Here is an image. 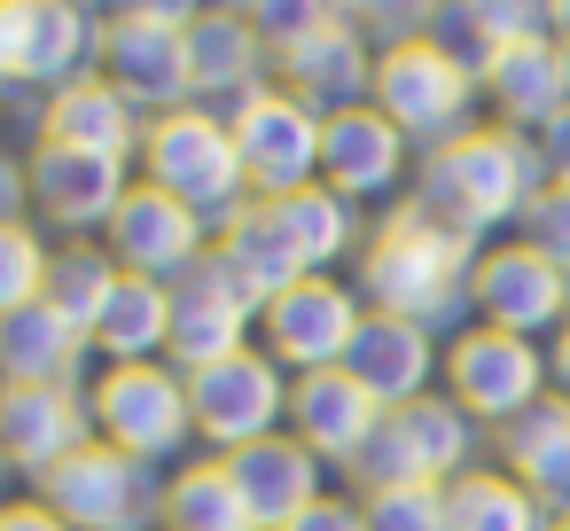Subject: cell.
<instances>
[{
	"label": "cell",
	"instance_id": "6da1fadb",
	"mask_svg": "<svg viewBox=\"0 0 570 531\" xmlns=\"http://www.w3.org/2000/svg\"><path fill=\"white\" fill-rule=\"evenodd\" d=\"M476 258H484L476 243L445 235L414 196H399L360 250V297H367V313L414 321L453 344L476 313Z\"/></svg>",
	"mask_w": 570,
	"mask_h": 531
},
{
	"label": "cell",
	"instance_id": "7a4b0ae2",
	"mask_svg": "<svg viewBox=\"0 0 570 531\" xmlns=\"http://www.w3.org/2000/svg\"><path fill=\"white\" fill-rule=\"evenodd\" d=\"M547 196V165H539V134H515V126H469L461 141H445V149H430L422 157V173H414V204L445 227V235H461V243H476V250H492V235L500 227H523V212Z\"/></svg>",
	"mask_w": 570,
	"mask_h": 531
},
{
	"label": "cell",
	"instance_id": "3957f363",
	"mask_svg": "<svg viewBox=\"0 0 570 531\" xmlns=\"http://www.w3.org/2000/svg\"><path fill=\"white\" fill-rule=\"evenodd\" d=\"M476 445H484V430L461 414V399L422 391V399H406V406H391V414L375 422V437L352 453L344 476H352L360 492H391V484H461L469 469H484Z\"/></svg>",
	"mask_w": 570,
	"mask_h": 531
},
{
	"label": "cell",
	"instance_id": "277c9868",
	"mask_svg": "<svg viewBox=\"0 0 570 531\" xmlns=\"http://www.w3.org/2000/svg\"><path fill=\"white\" fill-rule=\"evenodd\" d=\"M445 399H461V414L476 430H515L531 406L554 399V352L539 336H515V328H492V321H469L453 344H445V375H438Z\"/></svg>",
	"mask_w": 570,
	"mask_h": 531
},
{
	"label": "cell",
	"instance_id": "5b68a950",
	"mask_svg": "<svg viewBox=\"0 0 570 531\" xmlns=\"http://www.w3.org/2000/svg\"><path fill=\"white\" fill-rule=\"evenodd\" d=\"M141 180H157L165 196H180L212 235L250 204V180H243V157H235V126L219 110H173V118H149V141H141Z\"/></svg>",
	"mask_w": 570,
	"mask_h": 531
},
{
	"label": "cell",
	"instance_id": "8992f818",
	"mask_svg": "<svg viewBox=\"0 0 570 531\" xmlns=\"http://www.w3.org/2000/svg\"><path fill=\"white\" fill-rule=\"evenodd\" d=\"M102 24L110 17H87L79 0H0V87H9V102L17 95L56 102L63 87L95 79Z\"/></svg>",
	"mask_w": 570,
	"mask_h": 531
},
{
	"label": "cell",
	"instance_id": "52a82bcc",
	"mask_svg": "<svg viewBox=\"0 0 570 531\" xmlns=\"http://www.w3.org/2000/svg\"><path fill=\"white\" fill-rule=\"evenodd\" d=\"M476 102H484L476 71L453 63L438 40H406V48H383V56H375V110H383L422 157L445 149V141H461L469 126H484Z\"/></svg>",
	"mask_w": 570,
	"mask_h": 531
},
{
	"label": "cell",
	"instance_id": "ba28073f",
	"mask_svg": "<svg viewBox=\"0 0 570 531\" xmlns=\"http://www.w3.org/2000/svg\"><path fill=\"white\" fill-rule=\"evenodd\" d=\"M32 500H48L79 531H149V523H165L157 461H134V453H118L102 437L79 445L71 461H56L48 476H32Z\"/></svg>",
	"mask_w": 570,
	"mask_h": 531
},
{
	"label": "cell",
	"instance_id": "9c48e42d",
	"mask_svg": "<svg viewBox=\"0 0 570 531\" xmlns=\"http://www.w3.org/2000/svg\"><path fill=\"white\" fill-rule=\"evenodd\" d=\"M95 399V430L102 445L134 453V461H180L196 445V414H188V375L173 360H134V367H102L87 383Z\"/></svg>",
	"mask_w": 570,
	"mask_h": 531
},
{
	"label": "cell",
	"instance_id": "30bf717a",
	"mask_svg": "<svg viewBox=\"0 0 570 531\" xmlns=\"http://www.w3.org/2000/svg\"><path fill=\"white\" fill-rule=\"evenodd\" d=\"M188 414H196V437L212 453H235L250 437H274V430H289V367L250 344V352L188 375Z\"/></svg>",
	"mask_w": 570,
	"mask_h": 531
},
{
	"label": "cell",
	"instance_id": "8fae6325",
	"mask_svg": "<svg viewBox=\"0 0 570 531\" xmlns=\"http://www.w3.org/2000/svg\"><path fill=\"white\" fill-rule=\"evenodd\" d=\"M360 321H367L360 282L305 274L297 289H282V297L258 313V336H266V352H274L289 375H321V367H344V360H352Z\"/></svg>",
	"mask_w": 570,
	"mask_h": 531
},
{
	"label": "cell",
	"instance_id": "7c38bea8",
	"mask_svg": "<svg viewBox=\"0 0 570 531\" xmlns=\"http://www.w3.org/2000/svg\"><path fill=\"white\" fill-rule=\"evenodd\" d=\"M227 126H235V157H243L250 196L282 204V196H297V188L321 180V134H328V118H313L297 95L274 87V95L243 102Z\"/></svg>",
	"mask_w": 570,
	"mask_h": 531
},
{
	"label": "cell",
	"instance_id": "4fadbf2b",
	"mask_svg": "<svg viewBox=\"0 0 570 531\" xmlns=\"http://www.w3.org/2000/svg\"><path fill=\"white\" fill-rule=\"evenodd\" d=\"M134 180H141L134 165H110V157H87V149H63V141H32V149H24L32 219H40V227H63L71 243L102 235Z\"/></svg>",
	"mask_w": 570,
	"mask_h": 531
},
{
	"label": "cell",
	"instance_id": "5bb4252c",
	"mask_svg": "<svg viewBox=\"0 0 570 531\" xmlns=\"http://www.w3.org/2000/svg\"><path fill=\"white\" fill-rule=\"evenodd\" d=\"M188 79H196V110L235 118L243 102H258V95L282 87V63H274V48L258 40V24L243 9L212 0V9L188 24Z\"/></svg>",
	"mask_w": 570,
	"mask_h": 531
},
{
	"label": "cell",
	"instance_id": "9a60e30c",
	"mask_svg": "<svg viewBox=\"0 0 570 531\" xmlns=\"http://www.w3.org/2000/svg\"><path fill=\"white\" fill-rule=\"evenodd\" d=\"M95 399L87 383H0V461L48 476L79 445H95Z\"/></svg>",
	"mask_w": 570,
	"mask_h": 531
},
{
	"label": "cell",
	"instance_id": "2e32d148",
	"mask_svg": "<svg viewBox=\"0 0 570 531\" xmlns=\"http://www.w3.org/2000/svg\"><path fill=\"white\" fill-rule=\"evenodd\" d=\"M476 321L515 328V336H547V328L562 336L570 328V274L539 243L508 235L476 258Z\"/></svg>",
	"mask_w": 570,
	"mask_h": 531
},
{
	"label": "cell",
	"instance_id": "e0dca14e",
	"mask_svg": "<svg viewBox=\"0 0 570 531\" xmlns=\"http://www.w3.org/2000/svg\"><path fill=\"white\" fill-rule=\"evenodd\" d=\"M102 243H110V258H118L126 274H141V282H180V274L212 250V227H204L180 196H165L157 180H134L126 204L110 212Z\"/></svg>",
	"mask_w": 570,
	"mask_h": 531
},
{
	"label": "cell",
	"instance_id": "ac0fdd59",
	"mask_svg": "<svg viewBox=\"0 0 570 531\" xmlns=\"http://www.w3.org/2000/svg\"><path fill=\"white\" fill-rule=\"evenodd\" d=\"M95 79H110L141 118H173L196 102V79H188V32L173 24H141V17H110L102 24V63Z\"/></svg>",
	"mask_w": 570,
	"mask_h": 531
},
{
	"label": "cell",
	"instance_id": "d6986e66",
	"mask_svg": "<svg viewBox=\"0 0 570 531\" xmlns=\"http://www.w3.org/2000/svg\"><path fill=\"white\" fill-rule=\"evenodd\" d=\"M406 157H414V141L375 110V102H360V110H336L328 118V134H321V180L344 196V204H383V196H399V180H406Z\"/></svg>",
	"mask_w": 570,
	"mask_h": 531
},
{
	"label": "cell",
	"instance_id": "ffe728a7",
	"mask_svg": "<svg viewBox=\"0 0 570 531\" xmlns=\"http://www.w3.org/2000/svg\"><path fill=\"white\" fill-rule=\"evenodd\" d=\"M219 461H227V476H235L250 523H274V531H289V523L328 492V484H321V453H313L297 430L250 437V445H235V453H219Z\"/></svg>",
	"mask_w": 570,
	"mask_h": 531
},
{
	"label": "cell",
	"instance_id": "44dd1931",
	"mask_svg": "<svg viewBox=\"0 0 570 531\" xmlns=\"http://www.w3.org/2000/svg\"><path fill=\"white\" fill-rule=\"evenodd\" d=\"M375 422H383V399L352 375V367H321V375H289V430L321 453V461H336V469H352V453L375 437Z\"/></svg>",
	"mask_w": 570,
	"mask_h": 531
},
{
	"label": "cell",
	"instance_id": "7402d4cb",
	"mask_svg": "<svg viewBox=\"0 0 570 531\" xmlns=\"http://www.w3.org/2000/svg\"><path fill=\"white\" fill-rule=\"evenodd\" d=\"M484 102H492V126H515V134H539L570 110V48L562 40H523V48H500L484 71H476Z\"/></svg>",
	"mask_w": 570,
	"mask_h": 531
},
{
	"label": "cell",
	"instance_id": "603a6c76",
	"mask_svg": "<svg viewBox=\"0 0 570 531\" xmlns=\"http://www.w3.org/2000/svg\"><path fill=\"white\" fill-rule=\"evenodd\" d=\"M274 63H282V95H297L313 118H336V110L375 102V48L352 24H328V32H313L305 48H289Z\"/></svg>",
	"mask_w": 570,
	"mask_h": 531
},
{
	"label": "cell",
	"instance_id": "cb8c5ba5",
	"mask_svg": "<svg viewBox=\"0 0 570 531\" xmlns=\"http://www.w3.org/2000/svg\"><path fill=\"white\" fill-rule=\"evenodd\" d=\"M32 141H63V149H87V157H110V165H141L149 118L110 79H79L56 102H40V134Z\"/></svg>",
	"mask_w": 570,
	"mask_h": 531
},
{
	"label": "cell",
	"instance_id": "d4e9b609",
	"mask_svg": "<svg viewBox=\"0 0 570 531\" xmlns=\"http://www.w3.org/2000/svg\"><path fill=\"white\" fill-rule=\"evenodd\" d=\"M344 367H352V375L383 399V414H391V406H406V399L438 391L445 352H438V336H430V328L391 321V313H367V321H360V336H352V360H344Z\"/></svg>",
	"mask_w": 570,
	"mask_h": 531
},
{
	"label": "cell",
	"instance_id": "484cf974",
	"mask_svg": "<svg viewBox=\"0 0 570 531\" xmlns=\"http://www.w3.org/2000/svg\"><path fill=\"white\" fill-rule=\"evenodd\" d=\"M87 352H95V336L71 328L56 305L0 313V383H95Z\"/></svg>",
	"mask_w": 570,
	"mask_h": 531
},
{
	"label": "cell",
	"instance_id": "4316f807",
	"mask_svg": "<svg viewBox=\"0 0 570 531\" xmlns=\"http://www.w3.org/2000/svg\"><path fill=\"white\" fill-rule=\"evenodd\" d=\"M492 453H500V469H508L547 515H570V399L531 406L515 430L492 437Z\"/></svg>",
	"mask_w": 570,
	"mask_h": 531
},
{
	"label": "cell",
	"instance_id": "83f0119b",
	"mask_svg": "<svg viewBox=\"0 0 570 531\" xmlns=\"http://www.w3.org/2000/svg\"><path fill=\"white\" fill-rule=\"evenodd\" d=\"M212 243H219V258H227V266H235L258 297H266V305L313 274V266L297 258V243H289V227H282V212H274L266 196H250V204H243V212L212 235Z\"/></svg>",
	"mask_w": 570,
	"mask_h": 531
},
{
	"label": "cell",
	"instance_id": "f1b7e54d",
	"mask_svg": "<svg viewBox=\"0 0 570 531\" xmlns=\"http://www.w3.org/2000/svg\"><path fill=\"white\" fill-rule=\"evenodd\" d=\"M173 352V282H141L126 274L95 321V360L102 367H134V360H165Z\"/></svg>",
	"mask_w": 570,
	"mask_h": 531
},
{
	"label": "cell",
	"instance_id": "f546056e",
	"mask_svg": "<svg viewBox=\"0 0 570 531\" xmlns=\"http://www.w3.org/2000/svg\"><path fill=\"white\" fill-rule=\"evenodd\" d=\"M274 212H282V227H289V243H297V258H305L313 274H328L336 258H360V250H367V235H375V227H360V204H344L328 180H313V188L282 196Z\"/></svg>",
	"mask_w": 570,
	"mask_h": 531
},
{
	"label": "cell",
	"instance_id": "4dcf8cb0",
	"mask_svg": "<svg viewBox=\"0 0 570 531\" xmlns=\"http://www.w3.org/2000/svg\"><path fill=\"white\" fill-rule=\"evenodd\" d=\"M157 531H258V523H250V508H243L227 461L204 453V461H180V469L165 476V523H157Z\"/></svg>",
	"mask_w": 570,
	"mask_h": 531
},
{
	"label": "cell",
	"instance_id": "1f68e13d",
	"mask_svg": "<svg viewBox=\"0 0 570 531\" xmlns=\"http://www.w3.org/2000/svg\"><path fill=\"white\" fill-rule=\"evenodd\" d=\"M118 282H126V266L110 258V243L87 235V243H63V250H56V266H48V297H40V305H56L71 328L95 336V321H102V305H110Z\"/></svg>",
	"mask_w": 570,
	"mask_h": 531
},
{
	"label": "cell",
	"instance_id": "d6a6232c",
	"mask_svg": "<svg viewBox=\"0 0 570 531\" xmlns=\"http://www.w3.org/2000/svg\"><path fill=\"white\" fill-rule=\"evenodd\" d=\"M453 531H554V515L492 461L453 484Z\"/></svg>",
	"mask_w": 570,
	"mask_h": 531
},
{
	"label": "cell",
	"instance_id": "836d02e7",
	"mask_svg": "<svg viewBox=\"0 0 570 531\" xmlns=\"http://www.w3.org/2000/svg\"><path fill=\"white\" fill-rule=\"evenodd\" d=\"M48 266H56V250H48L40 219H9V227H0V313L40 305L48 297Z\"/></svg>",
	"mask_w": 570,
	"mask_h": 531
},
{
	"label": "cell",
	"instance_id": "e575fe53",
	"mask_svg": "<svg viewBox=\"0 0 570 531\" xmlns=\"http://www.w3.org/2000/svg\"><path fill=\"white\" fill-rule=\"evenodd\" d=\"M367 531H453V484H391V492H367Z\"/></svg>",
	"mask_w": 570,
	"mask_h": 531
},
{
	"label": "cell",
	"instance_id": "d590c367",
	"mask_svg": "<svg viewBox=\"0 0 570 531\" xmlns=\"http://www.w3.org/2000/svg\"><path fill=\"white\" fill-rule=\"evenodd\" d=\"M344 24L383 56V48H406V40H430V17H438V0H336Z\"/></svg>",
	"mask_w": 570,
	"mask_h": 531
},
{
	"label": "cell",
	"instance_id": "8d00e7d4",
	"mask_svg": "<svg viewBox=\"0 0 570 531\" xmlns=\"http://www.w3.org/2000/svg\"><path fill=\"white\" fill-rule=\"evenodd\" d=\"M243 17L258 24V40H266L274 56H289V48H305L313 32L344 24V9H336V0H250Z\"/></svg>",
	"mask_w": 570,
	"mask_h": 531
},
{
	"label": "cell",
	"instance_id": "74e56055",
	"mask_svg": "<svg viewBox=\"0 0 570 531\" xmlns=\"http://www.w3.org/2000/svg\"><path fill=\"white\" fill-rule=\"evenodd\" d=\"M484 48H523V40H554V0H469Z\"/></svg>",
	"mask_w": 570,
	"mask_h": 531
},
{
	"label": "cell",
	"instance_id": "f35d334b",
	"mask_svg": "<svg viewBox=\"0 0 570 531\" xmlns=\"http://www.w3.org/2000/svg\"><path fill=\"white\" fill-rule=\"evenodd\" d=\"M515 235H523V243H539V250L570 274V188H547V196L523 212V227H515Z\"/></svg>",
	"mask_w": 570,
	"mask_h": 531
},
{
	"label": "cell",
	"instance_id": "ab89813d",
	"mask_svg": "<svg viewBox=\"0 0 570 531\" xmlns=\"http://www.w3.org/2000/svg\"><path fill=\"white\" fill-rule=\"evenodd\" d=\"M289 531H367V500H344V492H321Z\"/></svg>",
	"mask_w": 570,
	"mask_h": 531
},
{
	"label": "cell",
	"instance_id": "60d3db41",
	"mask_svg": "<svg viewBox=\"0 0 570 531\" xmlns=\"http://www.w3.org/2000/svg\"><path fill=\"white\" fill-rule=\"evenodd\" d=\"M539 165H547V188H570V110L539 126Z\"/></svg>",
	"mask_w": 570,
	"mask_h": 531
},
{
	"label": "cell",
	"instance_id": "b9f144b4",
	"mask_svg": "<svg viewBox=\"0 0 570 531\" xmlns=\"http://www.w3.org/2000/svg\"><path fill=\"white\" fill-rule=\"evenodd\" d=\"M204 9H212V0H126V17H141V24H173V32H188Z\"/></svg>",
	"mask_w": 570,
	"mask_h": 531
},
{
	"label": "cell",
	"instance_id": "7bdbcfd3",
	"mask_svg": "<svg viewBox=\"0 0 570 531\" xmlns=\"http://www.w3.org/2000/svg\"><path fill=\"white\" fill-rule=\"evenodd\" d=\"M0 531H79V523H63L48 500H9L0 508Z\"/></svg>",
	"mask_w": 570,
	"mask_h": 531
},
{
	"label": "cell",
	"instance_id": "ee69618b",
	"mask_svg": "<svg viewBox=\"0 0 570 531\" xmlns=\"http://www.w3.org/2000/svg\"><path fill=\"white\" fill-rule=\"evenodd\" d=\"M32 212V196H24V157H9V149H0V227H9V219H24Z\"/></svg>",
	"mask_w": 570,
	"mask_h": 531
},
{
	"label": "cell",
	"instance_id": "f6af8a7d",
	"mask_svg": "<svg viewBox=\"0 0 570 531\" xmlns=\"http://www.w3.org/2000/svg\"><path fill=\"white\" fill-rule=\"evenodd\" d=\"M554 399H570V328L554 336Z\"/></svg>",
	"mask_w": 570,
	"mask_h": 531
},
{
	"label": "cell",
	"instance_id": "bcb514c9",
	"mask_svg": "<svg viewBox=\"0 0 570 531\" xmlns=\"http://www.w3.org/2000/svg\"><path fill=\"white\" fill-rule=\"evenodd\" d=\"M87 17H126V0H79Z\"/></svg>",
	"mask_w": 570,
	"mask_h": 531
},
{
	"label": "cell",
	"instance_id": "7dc6e473",
	"mask_svg": "<svg viewBox=\"0 0 570 531\" xmlns=\"http://www.w3.org/2000/svg\"><path fill=\"white\" fill-rule=\"evenodd\" d=\"M554 40L570 48V0H554Z\"/></svg>",
	"mask_w": 570,
	"mask_h": 531
},
{
	"label": "cell",
	"instance_id": "c3c4849f",
	"mask_svg": "<svg viewBox=\"0 0 570 531\" xmlns=\"http://www.w3.org/2000/svg\"><path fill=\"white\" fill-rule=\"evenodd\" d=\"M0 508H9V461H0Z\"/></svg>",
	"mask_w": 570,
	"mask_h": 531
},
{
	"label": "cell",
	"instance_id": "681fc988",
	"mask_svg": "<svg viewBox=\"0 0 570 531\" xmlns=\"http://www.w3.org/2000/svg\"><path fill=\"white\" fill-rule=\"evenodd\" d=\"M0 126H9V87H0Z\"/></svg>",
	"mask_w": 570,
	"mask_h": 531
},
{
	"label": "cell",
	"instance_id": "f907efd6",
	"mask_svg": "<svg viewBox=\"0 0 570 531\" xmlns=\"http://www.w3.org/2000/svg\"><path fill=\"white\" fill-rule=\"evenodd\" d=\"M554 531H570V515H554Z\"/></svg>",
	"mask_w": 570,
	"mask_h": 531
},
{
	"label": "cell",
	"instance_id": "816d5d0a",
	"mask_svg": "<svg viewBox=\"0 0 570 531\" xmlns=\"http://www.w3.org/2000/svg\"><path fill=\"white\" fill-rule=\"evenodd\" d=\"M227 9H250V0H227Z\"/></svg>",
	"mask_w": 570,
	"mask_h": 531
},
{
	"label": "cell",
	"instance_id": "f5cc1de1",
	"mask_svg": "<svg viewBox=\"0 0 570 531\" xmlns=\"http://www.w3.org/2000/svg\"><path fill=\"white\" fill-rule=\"evenodd\" d=\"M258 531H274V523H258Z\"/></svg>",
	"mask_w": 570,
	"mask_h": 531
}]
</instances>
